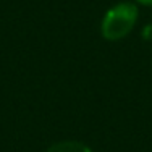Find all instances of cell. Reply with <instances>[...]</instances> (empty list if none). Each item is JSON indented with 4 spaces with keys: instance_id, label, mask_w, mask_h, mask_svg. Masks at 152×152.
<instances>
[{
    "instance_id": "cell-4",
    "label": "cell",
    "mask_w": 152,
    "mask_h": 152,
    "mask_svg": "<svg viewBox=\"0 0 152 152\" xmlns=\"http://www.w3.org/2000/svg\"><path fill=\"white\" fill-rule=\"evenodd\" d=\"M149 32H152V26H149V28H146V32H144V34H149ZM152 37V36H151Z\"/></svg>"
},
{
    "instance_id": "cell-3",
    "label": "cell",
    "mask_w": 152,
    "mask_h": 152,
    "mask_svg": "<svg viewBox=\"0 0 152 152\" xmlns=\"http://www.w3.org/2000/svg\"><path fill=\"white\" fill-rule=\"evenodd\" d=\"M136 2L142 3V5H147V7H152V0H136Z\"/></svg>"
},
{
    "instance_id": "cell-1",
    "label": "cell",
    "mask_w": 152,
    "mask_h": 152,
    "mask_svg": "<svg viewBox=\"0 0 152 152\" xmlns=\"http://www.w3.org/2000/svg\"><path fill=\"white\" fill-rule=\"evenodd\" d=\"M137 21V7L134 3L123 2L112 7L102 20V36L107 41H120L134 28Z\"/></svg>"
},
{
    "instance_id": "cell-2",
    "label": "cell",
    "mask_w": 152,
    "mask_h": 152,
    "mask_svg": "<svg viewBox=\"0 0 152 152\" xmlns=\"http://www.w3.org/2000/svg\"><path fill=\"white\" fill-rule=\"evenodd\" d=\"M45 152H92L86 144L78 141H61L53 146H50Z\"/></svg>"
}]
</instances>
